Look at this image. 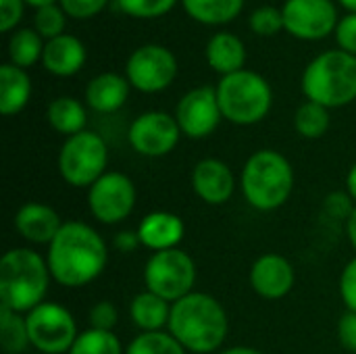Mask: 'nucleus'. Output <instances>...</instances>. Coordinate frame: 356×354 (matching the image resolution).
Masks as SVG:
<instances>
[{
	"instance_id": "40",
	"label": "nucleus",
	"mask_w": 356,
	"mask_h": 354,
	"mask_svg": "<svg viewBox=\"0 0 356 354\" xmlns=\"http://www.w3.org/2000/svg\"><path fill=\"white\" fill-rule=\"evenodd\" d=\"M338 340L344 351L356 354V313L346 311L338 321Z\"/></svg>"
},
{
	"instance_id": "34",
	"label": "nucleus",
	"mask_w": 356,
	"mask_h": 354,
	"mask_svg": "<svg viewBox=\"0 0 356 354\" xmlns=\"http://www.w3.org/2000/svg\"><path fill=\"white\" fill-rule=\"evenodd\" d=\"M90 328L94 330H102V332H115L117 323H119V313L117 307L111 300H100L90 309L88 315Z\"/></svg>"
},
{
	"instance_id": "36",
	"label": "nucleus",
	"mask_w": 356,
	"mask_h": 354,
	"mask_svg": "<svg viewBox=\"0 0 356 354\" xmlns=\"http://www.w3.org/2000/svg\"><path fill=\"white\" fill-rule=\"evenodd\" d=\"M340 298L346 311L356 313V257L350 259L340 275Z\"/></svg>"
},
{
	"instance_id": "13",
	"label": "nucleus",
	"mask_w": 356,
	"mask_h": 354,
	"mask_svg": "<svg viewBox=\"0 0 356 354\" xmlns=\"http://www.w3.org/2000/svg\"><path fill=\"white\" fill-rule=\"evenodd\" d=\"M175 119L181 134L190 140H204L213 136L223 121L217 100V88L198 86L186 92L175 106Z\"/></svg>"
},
{
	"instance_id": "6",
	"label": "nucleus",
	"mask_w": 356,
	"mask_h": 354,
	"mask_svg": "<svg viewBox=\"0 0 356 354\" xmlns=\"http://www.w3.org/2000/svg\"><path fill=\"white\" fill-rule=\"evenodd\" d=\"M217 100L225 121L246 127L261 123L269 115L273 90L261 73L242 69L219 79Z\"/></svg>"
},
{
	"instance_id": "24",
	"label": "nucleus",
	"mask_w": 356,
	"mask_h": 354,
	"mask_svg": "<svg viewBox=\"0 0 356 354\" xmlns=\"http://www.w3.org/2000/svg\"><path fill=\"white\" fill-rule=\"evenodd\" d=\"M46 121L50 123V127L58 134H63L65 138H71L79 131L86 129L88 123V113L86 106L73 98V96H58L54 98L48 108H46Z\"/></svg>"
},
{
	"instance_id": "42",
	"label": "nucleus",
	"mask_w": 356,
	"mask_h": 354,
	"mask_svg": "<svg viewBox=\"0 0 356 354\" xmlns=\"http://www.w3.org/2000/svg\"><path fill=\"white\" fill-rule=\"evenodd\" d=\"M346 236H348V242H350V246L355 248L356 252V207L355 211L350 213L348 221H346Z\"/></svg>"
},
{
	"instance_id": "7",
	"label": "nucleus",
	"mask_w": 356,
	"mask_h": 354,
	"mask_svg": "<svg viewBox=\"0 0 356 354\" xmlns=\"http://www.w3.org/2000/svg\"><path fill=\"white\" fill-rule=\"evenodd\" d=\"M108 165V146L96 131L83 129L71 138H65L56 167L58 175L71 188H90L104 173Z\"/></svg>"
},
{
	"instance_id": "38",
	"label": "nucleus",
	"mask_w": 356,
	"mask_h": 354,
	"mask_svg": "<svg viewBox=\"0 0 356 354\" xmlns=\"http://www.w3.org/2000/svg\"><path fill=\"white\" fill-rule=\"evenodd\" d=\"M25 0H0V31L10 33L23 19Z\"/></svg>"
},
{
	"instance_id": "47",
	"label": "nucleus",
	"mask_w": 356,
	"mask_h": 354,
	"mask_svg": "<svg viewBox=\"0 0 356 354\" xmlns=\"http://www.w3.org/2000/svg\"><path fill=\"white\" fill-rule=\"evenodd\" d=\"M31 354H44V353H38V351H35V353H31Z\"/></svg>"
},
{
	"instance_id": "32",
	"label": "nucleus",
	"mask_w": 356,
	"mask_h": 354,
	"mask_svg": "<svg viewBox=\"0 0 356 354\" xmlns=\"http://www.w3.org/2000/svg\"><path fill=\"white\" fill-rule=\"evenodd\" d=\"M177 0H115L113 8L136 19H156L167 15Z\"/></svg>"
},
{
	"instance_id": "11",
	"label": "nucleus",
	"mask_w": 356,
	"mask_h": 354,
	"mask_svg": "<svg viewBox=\"0 0 356 354\" xmlns=\"http://www.w3.org/2000/svg\"><path fill=\"white\" fill-rule=\"evenodd\" d=\"M177 75V58L175 54L156 42L138 46L127 63H125V77L129 79L131 88L144 94H156L167 90Z\"/></svg>"
},
{
	"instance_id": "30",
	"label": "nucleus",
	"mask_w": 356,
	"mask_h": 354,
	"mask_svg": "<svg viewBox=\"0 0 356 354\" xmlns=\"http://www.w3.org/2000/svg\"><path fill=\"white\" fill-rule=\"evenodd\" d=\"M125 354H188L169 332H142L125 348Z\"/></svg>"
},
{
	"instance_id": "14",
	"label": "nucleus",
	"mask_w": 356,
	"mask_h": 354,
	"mask_svg": "<svg viewBox=\"0 0 356 354\" xmlns=\"http://www.w3.org/2000/svg\"><path fill=\"white\" fill-rule=\"evenodd\" d=\"M284 29L300 40H321L336 31L338 8L334 0H286Z\"/></svg>"
},
{
	"instance_id": "15",
	"label": "nucleus",
	"mask_w": 356,
	"mask_h": 354,
	"mask_svg": "<svg viewBox=\"0 0 356 354\" xmlns=\"http://www.w3.org/2000/svg\"><path fill=\"white\" fill-rule=\"evenodd\" d=\"M248 277H250L252 290L265 300H282L284 296L292 292L296 284L294 265L277 252L261 255L252 263Z\"/></svg>"
},
{
	"instance_id": "46",
	"label": "nucleus",
	"mask_w": 356,
	"mask_h": 354,
	"mask_svg": "<svg viewBox=\"0 0 356 354\" xmlns=\"http://www.w3.org/2000/svg\"><path fill=\"white\" fill-rule=\"evenodd\" d=\"M346 10H350V13H356V0H338Z\"/></svg>"
},
{
	"instance_id": "16",
	"label": "nucleus",
	"mask_w": 356,
	"mask_h": 354,
	"mask_svg": "<svg viewBox=\"0 0 356 354\" xmlns=\"http://www.w3.org/2000/svg\"><path fill=\"white\" fill-rule=\"evenodd\" d=\"M194 194L209 207H221L236 192V175L221 159H202L194 165L190 177Z\"/></svg>"
},
{
	"instance_id": "1",
	"label": "nucleus",
	"mask_w": 356,
	"mask_h": 354,
	"mask_svg": "<svg viewBox=\"0 0 356 354\" xmlns=\"http://www.w3.org/2000/svg\"><path fill=\"white\" fill-rule=\"evenodd\" d=\"M46 263L58 286L77 290L102 275L108 263V246L92 225L67 221L48 244Z\"/></svg>"
},
{
	"instance_id": "2",
	"label": "nucleus",
	"mask_w": 356,
	"mask_h": 354,
	"mask_svg": "<svg viewBox=\"0 0 356 354\" xmlns=\"http://www.w3.org/2000/svg\"><path fill=\"white\" fill-rule=\"evenodd\" d=\"M167 332L188 353L213 354L227 338L229 319L215 296L207 292H192L171 305Z\"/></svg>"
},
{
	"instance_id": "37",
	"label": "nucleus",
	"mask_w": 356,
	"mask_h": 354,
	"mask_svg": "<svg viewBox=\"0 0 356 354\" xmlns=\"http://www.w3.org/2000/svg\"><path fill=\"white\" fill-rule=\"evenodd\" d=\"M334 33H336V42L340 50L356 56V13H348L346 17H342Z\"/></svg>"
},
{
	"instance_id": "22",
	"label": "nucleus",
	"mask_w": 356,
	"mask_h": 354,
	"mask_svg": "<svg viewBox=\"0 0 356 354\" xmlns=\"http://www.w3.org/2000/svg\"><path fill=\"white\" fill-rule=\"evenodd\" d=\"M31 98V77L25 69L4 63L0 67V113L4 117L19 115Z\"/></svg>"
},
{
	"instance_id": "29",
	"label": "nucleus",
	"mask_w": 356,
	"mask_h": 354,
	"mask_svg": "<svg viewBox=\"0 0 356 354\" xmlns=\"http://www.w3.org/2000/svg\"><path fill=\"white\" fill-rule=\"evenodd\" d=\"M69 354H125V348L115 332L88 328L79 332Z\"/></svg>"
},
{
	"instance_id": "5",
	"label": "nucleus",
	"mask_w": 356,
	"mask_h": 354,
	"mask_svg": "<svg viewBox=\"0 0 356 354\" xmlns=\"http://www.w3.org/2000/svg\"><path fill=\"white\" fill-rule=\"evenodd\" d=\"M307 100L325 108H340L356 100V56L340 48L317 54L300 77Z\"/></svg>"
},
{
	"instance_id": "18",
	"label": "nucleus",
	"mask_w": 356,
	"mask_h": 354,
	"mask_svg": "<svg viewBox=\"0 0 356 354\" xmlns=\"http://www.w3.org/2000/svg\"><path fill=\"white\" fill-rule=\"evenodd\" d=\"M60 227H63V221L58 213L44 202H25L15 215L17 234L25 242L35 244V246H42V244L48 246L56 238Z\"/></svg>"
},
{
	"instance_id": "3",
	"label": "nucleus",
	"mask_w": 356,
	"mask_h": 354,
	"mask_svg": "<svg viewBox=\"0 0 356 354\" xmlns=\"http://www.w3.org/2000/svg\"><path fill=\"white\" fill-rule=\"evenodd\" d=\"M50 280L46 257L33 248H10L0 261V307L27 315L46 303Z\"/></svg>"
},
{
	"instance_id": "43",
	"label": "nucleus",
	"mask_w": 356,
	"mask_h": 354,
	"mask_svg": "<svg viewBox=\"0 0 356 354\" xmlns=\"http://www.w3.org/2000/svg\"><path fill=\"white\" fill-rule=\"evenodd\" d=\"M346 192H348V196L355 200L356 204V163L348 169V173H346Z\"/></svg>"
},
{
	"instance_id": "35",
	"label": "nucleus",
	"mask_w": 356,
	"mask_h": 354,
	"mask_svg": "<svg viewBox=\"0 0 356 354\" xmlns=\"http://www.w3.org/2000/svg\"><path fill=\"white\" fill-rule=\"evenodd\" d=\"M58 4L63 6L67 17L90 19V17L98 15L100 10H104L108 0H58Z\"/></svg>"
},
{
	"instance_id": "17",
	"label": "nucleus",
	"mask_w": 356,
	"mask_h": 354,
	"mask_svg": "<svg viewBox=\"0 0 356 354\" xmlns=\"http://www.w3.org/2000/svg\"><path fill=\"white\" fill-rule=\"evenodd\" d=\"M136 232H138L144 248H148L152 252H163V250L179 248V244L186 236V223L175 213L152 211L142 217Z\"/></svg>"
},
{
	"instance_id": "45",
	"label": "nucleus",
	"mask_w": 356,
	"mask_h": 354,
	"mask_svg": "<svg viewBox=\"0 0 356 354\" xmlns=\"http://www.w3.org/2000/svg\"><path fill=\"white\" fill-rule=\"evenodd\" d=\"M58 0H25V4L33 6V8H42V6H48V4H56Z\"/></svg>"
},
{
	"instance_id": "27",
	"label": "nucleus",
	"mask_w": 356,
	"mask_h": 354,
	"mask_svg": "<svg viewBox=\"0 0 356 354\" xmlns=\"http://www.w3.org/2000/svg\"><path fill=\"white\" fill-rule=\"evenodd\" d=\"M332 125V115L330 108L317 104V102H302L296 113H294V129L298 136L307 140H319L327 134Z\"/></svg>"
},
{
	"instance_id": "39",
	"label": "nucleus",
	"mask_w": 356,
	"mask_h": 354,
	"mask_svg": "<svg viewBox=\"0 0 356 354\" xmlns=\"http://www.w3.org/2000/svg\"><path fill=\"white\" fill-rule=\"evenodd\" d=\"M355 200L348 196V192H334L325 198V211L336 217V219H342L344 223L348 221L350 213L355 211Z\"/></svg>"
},
{
	"instance_id": "41",
	"label": "nucleus",
	"mask_w": 356,
	"mask_h": 354,
	"mask_svg": "<svg viewBox=\"0 0 356 354\" xmlns=\"http://www.w3.org/2000/svg\"><path fill=\"white\" fill-rule=\"evenodd\" d=\"M113 246H115L119 252L129 255V252H134L136 248H140V246H142V242H140V236H138V232H136V230H121V232L115 236Z\"/></svg>"
},
{
	"instance_id": "8",
	"label": "nucleus",
	"mask_w": 356,
	"mask_h": 354,
	"mask_svg": "<svg viewBox=\"0 0 356 354\" xmlns=\"http://www.w3.org/2000/svg\"><path fill=\"white\" fill-rule=\"evenodd\" d=\"M194 284H196V263L181 248L152 252L144 265L146 290L165 298L171 305L192 294Z\"/></svg>"
},
{
	"instance_id": "31",
	"label": "nucleus",
	"mask_w": 356,
	"mask_h": 354,
	"mask_svg": "<svg viewBox=\"0 0 356 354\" xmlns=\"http://www.w3.org/2000/svg\"><path fill=\"white\" fill-rule=\"evenodd\" d=\"M65 23H67V13L63 10V6L56 2V4H48V6H42V8H35V15H33V29L46 38V40H52V38H58L65 33Z\"/></svg>"
},
{
	"instance_id": "33",
	"label": "nucleus",
	"mask_w": 356,
	"mask_h": 354,
	"mask_svg": "<svg viewBox=\"0 0 356 354\" xmlns=\"http://www.w3.org/2000/svg\"><path fill=\"white\" fill-rule=\"evenodd\" d=\"M248 25L259 35H275L277 31L284 29V13H282V8H277L273 4L257 6L250 13Z\"/></svg>"
},
{
	"instance_id": "20",
	"label": "nucleus",
	"mask_w": 356,
	"mask_h": 354,
	"mask_svg": "<svg viewBox=\"0 0 356 354\" xmlns=\"http://www.w3.org/2000/svg\"><path fill=\"white\" fill-rule=\"evenodd\" d=\"M131 83L125 75L115 71H104L94 75L86 86V104L102 115L117 113L129 98Z\"/></svg>"
},
{
	"instance_id": "26",
	"label": "nucleus",
	"mask_w": 356,
	"mask_h": 354,
	"mask_svg": "<svg viewBox=\"0 0 356 354\" xmlns=\"http://www.w3.org/2000/svg\"><path fill=\"white\" fill-rule=\"evenodd\" d=\"M181 4L194 21L204 25L229 23L244 8V0H181Z\"/></svg>"
},
{
	"instance_id": "19",
	"label": "nucleus",
	"mask_w": 356,
	"mask_h": 354,
	"mask_svg": "<svg viewBox=\"0 0 356 354\" xmlns=\"http://www.w3.org/2000/svg\"><path fill=\"white\" fill-rule=\"evenodd\" d=\"M88 50L83 42L73 33H63L58 38L46 40L42 67L56 77H71L86 65Z\"/></svg>"
},
{
	"instance_id": "10",
	"label": "nucleus",
	"mask_w": 356,
	"mask_h": 354,
	"mask_svg": "<svg viewBox=\"0 0 356 354\" xmlns=\"http://www.w3.org/2000/svg\"><path fill=\"white\" fill-rule=\"evenodd\" d=\"M138 190L129 175L121 171H106L94 186L88 188V209L102 225H117L136 209Z\"/></svg>"
},
{
	"instance_id": "12",
	"label": "nucleus",
	"mask_w": 356,
	"mask_h": 354,
	"mask_svg": "<svg viewBox=\"0 0 356 354\" xmlns=\"http://www.w3.org/2000/svg\"><path fill=\"white\" fill-rule=\"evenodd\" d=\"M181 136L184 134L175 115L165 111H146L138 115L127 131L131 148L146 159H161L171 154L177 148Z\"/></svg>"
},
{
	"instance_id": "4",
	"label": "nucleus",
	"mask_w": 356,
	"mask_h": 354,
	"mask_svg": "<svg viewBox=\"0 0 356 354\" xmlns=\"http://www.w3.org/2000/svg\"><path fill=\"white\" fill-rule=\"evenodd\" d=\"M240 190L254 211H277L292 196L294 167L282 152L261 148L246 159L240 173Z\"/></svg>"
},
{
	"instance_id": "28",
	"label": "nucleus",
	"mask_w": 356,
	"mask_h": 354,
	"mask_svg": "<svg viewBox=\"0 0 356 354\" xmlns=\"http://www.w3.org/2000/svg\"><path fill=\"white\" fill-rule=\"evenodd\" d=\"M0 344L6 354H23L31 348L25 315L0 307Z\"/></svg>"
},
{
	"instance_id": "9",
	"label": "nucleus",
	"mask_w": 356,
	"mask_h": 354,
	"mask_svg": "<svg viewBox=\"0 0 356 354\" xmlns=\"http://www.w3.org/2000/svg\"><path fill=\"white\" fill-rule=\"evenodd\" d=\"M31 348L44 354H69L77 340V323L69 309L58 303H42L25 315Z\"/></svg>"
},
{
	"instance_id": "44",
	"label": "nucleus",
	"mask_w": 356,
	"mask_h": 354,
	"mask_svg": "<svg viewBox=\"0 0 356 354\" xmlns=\"http://www.w3.org/2000/svg\"><path fill=\"white\" fill-rule=\"evenodd\" d=\"M219 354H263L257 348H250V346H232V348H225Z\"/></svg>"
},
{
	"instance_id": "23",
	"label": "nucleus",
	"mask_w": 356,
	"mask_h": 354,
	"mask_svg": "<svg viewBox=\"0 0 356 354\" xmlns=\"http://www.w3.org/2000/svg\"><path fill=\"white\" fill-rule=\"evenodd\" d=\"M171 303L144 290L136 294L129 303V319L142 332H165L169 328Z\"/></svg>"
},
{
	"instance_id": "25",
	"label": "nucleus",
	"mask_w": 356,
	"mask_h": 354,
	"mask_svg": "<svg viewBox=\"0 0 356 354\" xmlns=\"http://www.w3.org/2000/svg\"><path fill=\"white\" fill-rule=\"evenodd\" d=\"M44 46V38L33 27H17L8 35V63L21 69H29L38 61L42 63Z\"/></svg>"
},
{
	"instance_id": "21",
	"label": "nucleus",
	"mask_w": 356,
	"mask_h": 354,
	"mask_svg": "<svg viewBox=\"0 0 356 354\" xmlns=\"http://www.w3.org/2000/svg\"><path fill=\"white\" fill-rule=\"evenodd\" d=\"M207 63L213 71L223 75L236 73L244 69L246 63V46L240 35L232 31H217L209 38L204 48Z\"/></svg>"
}]
</instances>
